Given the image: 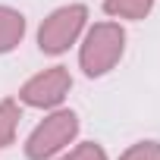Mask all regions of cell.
I'll return each instance as SVG.
<instances>
[{"mask_svg":"<svg viewBox=\"0 0 160 160\" xmlns=\"http://www.w3.org/2000/svg\"><path fill=\"white\" fill-rule=\"evenodd\" d=\"M122 53H126V28L119 22H94L78 47V66L88 78H101L110 69H116Z\"/></svg>","mask_w":160,"mask_h":160,"instance_id":"1","label":"cell"},{"mask_svg":"<svg viewBox=\"0 0 160 160\" xmlns=\"http://www.w3.org/2000/svg\"><path fill=\"white\" fill-rule=\"evenodd\" d=\"M88 25V7L85 3H66L57 7L41 25H38V47L47 57H60L66 53L78 38H82Z\"/></svg>","mask_w":160,"mask_h":160,"instance_id":"2","label":"cell"},{"mask_svg":"<svg viewBox=\"0 0 160 160\" xmlns=\"http://www.w3.org/2000/svg\"><path fill=\"white\" fill-rule=\"evenodd\" d=\"M75 135H78V116H75V110H53L25 138V157L28 160H50L60 151H66L75 141Z\"/></svg>","mask_w":160,"mask_h":160,"instance_id":"3","label":"cell"},{"mask_svg":"<svg viewBox=\"0 0 160 160\" xmlns=\"http://www.w3.org/2000/svg\"><path fill=\"white\" fill-rule=\"evenodd\" d=\"M72 91V75L66 66H50L32 75L19 88V104L35 107V110H57Z\"/></svg>","mask_w":160,"mask_h":160,"instance_id":"4","label":"cell"},{"mask_svg":"<svg viewBox=\"0 0 160 160\" xmlns=\"http://www.w3.org/2000/svg\"><path fill=\"white\" fill-rule=\"evenodd\" d=\"M25 38V16L13 7L0 3V53H10Z\"/></svg>","mask_w":160,"mask_h":160,"instance_id":"5","label":"cell"},{"mask_svg":"<svg viewBox=\"0 0 160 160\" xmlns=\"http://www.w3.org/2000/svg\"><path fill=\"white\" fill-rule=\"evenodd\" d=\"M154 10V0H104V13L110 19H144Z\"/></svg>","mask_w":160,"mask_h":160,"instance_id":"6","label":"cell"},{"mask_svg":"<svg viewBox=\"0 0 160 160\" xmlns=\"http://www.w3.org/2000/svg\"><path fill=\"white\" fill-rule=\"evenodd\" d=\"M19 119H22L19 101H13V98H3V101H0V148H10V144L16 141Z\"/></svg>","mask_w":160,"mask_h":160,"instance_id":"7","label":"cell"},{"mask_svg":"<svg viewBox=\"0 0 160 160\" xmlns=\"http://www.w3.org/2000/svg\"><path fill=\"white\" fill-rule=\"evenodd\" d=\"M119 160H160V141H135L119 154Z\"/></svg>","mask_w":160,"mask_h":160,"instance_id":"8","label":"cell"},{"mask_svg":"<svg viewBox=\"0 0 160 160\" xmlns=\"http://www.w3.org/2000/svg\"><path fill=\"white\" fill-rule=\"evenodd\" d=\"M63 160H107V151L98 141H82V144H75Z\"/></svg>","mask_w":160,"mask_h":160,"instance_id":"9","label":"cell"}]
</instances>
